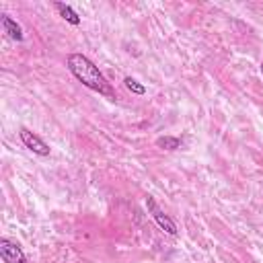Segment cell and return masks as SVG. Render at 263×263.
I'll return each instance as SVG.
<instances>
[{
	"mask_svg": "<svg viewBox=\"0 0 263 263\" xmlns=\"http://www.w3.org/2000/svg\"><path fill=\"white\" fill-rule=\"evenodd\" d=\"M66 66H68L70 74L78 82H82L86 88H90V90H95V92H99L103 97H109V99L115 97L113 86L107 82V78L103 76L99 66L90 58H86L84 53H70L68 60H66Z\"/></svg>",
	"mask_w": 263,
	"mask_h": 263,
	"instance_id": "6da1fadb",
	"label": "cell"
},
{
	"mask_svg": "<svg viewBox=\"0 0 263 263\" xmlns=\"http://www.w3.org/2000/svg\"><path fill=\"white\" fill-rule=\"evenodd\" d=\"M146 208H148V214L154 218V222H156L166 234L177 236V224H175V220H173L168 214H164V212L160 210V205L156 203V199H154L152 195H146Z\"/></svg>",
	"mask_w": 263,
	"mask_h": 263,
	"instance_id": "7a4b0ae2",
	"label": "cell"
},
{
	"mask_svg": "<svg viewBox=\"0 0 263 263\" xmlns=\"http://www.w3.org/2000/svg\"><path fill=\"white\" fill-rule=\"evenodd\" d=\"M0 257H2L4 263H29L25 253H23V249L14 240H10L6 236L0 238Z\"/></svg>",
	"mask_w": 263,
	"mask_h": 263,
	"instance_id": "3957f363",
	"label": "cell"
},
{
	"mask_svg": "<svg viewBox=\"0 0 263 263\" xmlns=\"http://www.w3.org/2000/svg\"><path fill=\"white\" fill-rule=\"evenodd\" d=\"M18 136H21V142L25 144V148H29L33 154H37V156H49V146L35 132H31L27 127H21Z\"/></svg>",
	"mask_w": 263,
	"mask_h": 263,
	"instance_id": "277c9868",
	"label": "cell"
},
{
	"mask_svg": "<svg viewBox=\"0 0 263 263\" xmlns=\"http://www.w3.org/2000/svg\"><path fill=\"white\" fill-rule=\"evenodd\" d=\"M0 25H2V31H4L12 41H23V39H25L21 25H18L14 18H10L8 14H0Z\"/></svg>",
	"mask_w": 263,
	"mask_h": 263,
	"instance_id": "5b68a950",
	"label": "cell"
},
{
	"mask_svg": "<svg viewBox=\"0 0 263 263\" xmlns=\"http://www.w3.org/2000/svg\"><path fill=\"white\" fill-rule=\"evenodd\" d=\"M53 8L60 12V16H62L66 23H70V25H74V27H78V25H80V16L76 14V10H74L70 4H64V2H53Z\"/></svg>",
	"mask_w": 263,
	"mask_h": 263,
	"instance_id": "8992f818",
	"label": "cell"
},
{
	"mask_svg": "<svg viewBox=\"0 0 263 263\" xmlns=\"http://www.w3.org/2000/svg\"><path fill=\"white\" fill-rule=\"evenodd\" d=\"M181 144H183V140L177 138V136H160L156 140V146L162 148V150H179Z\"/></svg>",
	"mask_w": 263,
	"mask_h": 263,
	"instance_id": "52a82bcc",
	"label": "cell"
},
{
	"mask_svg": "<svg viewBox=\"0 0 263 263\" xmlns=\"http://www.w3.org/2000/svg\"><path fill=\"white\" fill-rule=\"evenodd\" d=\"M123 84H125V88H127L132 95H138V97L146 95V86H144L142 82H138L136 78H132V76H125V78H123Z\"/></svg>",
	"mask_w": 263,
	"mask_h": 263,
	"instance_id": "ba28073f",
	"label": "cell"
},
{
	"mask_svg": "<svg viewBox=\"0 0 263 263\" xmlns=\"http://www.w3.org/2000/svg\"><path fill=\"white\" fill-rule=\"evenodd\" d=\"M259 70H261V76H263V62H261V66H259Z\"/></svg>",
	"mask_w": 263,
	"mask_h": 263,
	"instance_id": "9c48e42d",
	"label": "cell"
}]
</instances>
